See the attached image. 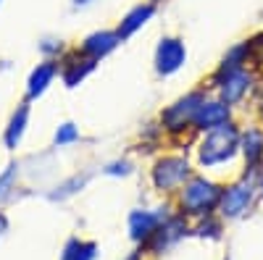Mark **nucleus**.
<instances>
[{"label":"nucleus","instance_id":"obj_2","mask_svg":"<svg viewBox=\"0 0 263 260\" xmlns=\"http://www.w3.org/2000/svg\"><path fill=\"white\" fill-rule=\"evenodd\" d=\"M239 126H242V118H234L213 132L197 134L192 147L195 168L218 176L221 182L239 173Z\"/></svg>","mask_w":263,"mask_h":260},{"label":"nucleus","instance_id":"obj_6","mask_svg":"<svg viewBox=\"0 0 263 260\" xmlns=\"http://www.w3.org/2000/svg\"><path fill=\"white\" fill-rule=\"evenodd\" d=\"M258 203H260V192H258L255 179L245 176V173H234L232 179L224 182L221 200H218V215L227 224L245 221L248 215L255 213Z\"/></svg>","mask_w":263,"mask_h":260},{"label":"nucleus","instance_id":"obj_27","mask_svg":"<svg viewBox=\"0 0 263 260\" xmlns=\"http://www.w3.org/2000/svg\"><path fill=\"white\" fill-rule=\"evenodd\" d=\"M103 0H69V11L71 13H84V11H90L95 6H100Z\"/></svg>","mask_w":263,"mask_h":260},{"label":"nucleus","instance_id":"obj_8","mask_svg":"<svg viewBox=\"0 0 263 260\" xmlns=\"http://www.w3.org/2000/svg\"><path fill=\"white\" fill-rule=\"evenodd\" d=\"M190 63V45L182 34H161L153 45V74L158 79L179 76Z\"/></svg>","mask_w":263,"mask_h":260},{"label":"nucleus","instance_id":"obj_26","mask_svg":"<svg viewBox=\"0 0 263 260\" xmlns=\"http://www.w3.org/2000/svg\"><path fill=\"white\" fill-rule=\"evenodd\" d=\"M248 111L253 113V121L263 126V74H260L258 90H255V95H253V103H250V108H248Z\"/></svg>","mask_w":263,"mask_h":260},{"label":"nucleus","instance_id":"obj_11","mask_svg":"<svg viewBox=\"0 0 263 260\" xmlns=\"http://www.w3.org/2000/svg\"><path fill=\"white\" fill-rule=\"evenodd\" d=\"M260 171H263V126L250 118L239 126V173L255 179Z\"/></svg>","mask_w":263,"mask_h":260},{"label":"nucleus","instance_id":"obj_13","mask_svg":"<svg viewBox=\"0 0 263 260\" xmlns=\"http://www.w3.org/2000/svg\"><path fill=\"white\" fill-rule=\"evenodd\" d=\"M95 176H98L95 168H77L71 173H66V176L55 179L53 184H48L45 189H42V197H45L50 205H63V203L79 197V194L92 184Z\"/></svg>","mask_w":263,"mask_h":260},{"label":"nucleus","instance_id":"obj_33","mask_svg":"<svg viewBox=\"0 0 263 260\" xmlns=\"http://www.w3.org/2000/svg\"><path fill=\"white\" fill-rule=\"evenodd\" d=\"M3 3H6V0H0V8H3Z\"/></svg>","mask_w":263,"mask_h":260},{"label":"nucleus","instance_id":"obj_30","mask_svg":"<svg viewBox=\"0 0 263 260\" xmlns=\"http://www.w3.org/2000/svg\"><path fill=\"white\" fill-rule=\"evenodd\" d=\"M121 260H147V257H145V252H142L140 247H135V250H132L126 257H121Z\"/></svg>","mask_w":263,"mask_h":260},{"label":"nucleus","instance_id":"obj_31","mask_svg":"<svg viewBox=\"0 0 263 260\" xmlns=\"http://www.w3.org/2000/svg\"><path fill=\"white\" fill-rule=\"evenodd\" d=\"M255 184H258V192H260V200H263V171L255 176Z\"/></svg>","mask_w":263,"mask_h":260},{"label":"nucleus","instance_id":"obj_10","mask_svg":"<svg viewBox=\"0 0 263 260\" xmlns=\"http://www.w3.org/2000/svg\"><path fill=\"white\" fill-rule=\"evenodd\" d=\"M32 116H34V103L21 97L3 124V132H0V145L6 147V153L16 155L21 147H24L27 137H29V126H32Z\"/></svg>","mask_w":263,"mask_h":260},{"label":"nucleus","instance_id":"obj_17","mask_svg":"<svg viewBox=\"0 0 263 260\" xmlns=\"http://www.w3.org/2000/svg\"><path fill=\"white\" fill-rule=\"evenodd\" d=\"M55 84H58V61L37 58V63L24 76V100L37 105Z\"/></svg>","mask_w":263,"mask_h":260},{"label":"nucleus","instance_id":"obj_22","mask_svg":"<svg viewBox=\"0 0 263 260\" xmlns=\"http://www.w3.org/2000/svg\"><path fill=\"white\" fill-rule=\"evenodd\" d=\"M82 142H84V132H82V126L77 121L66 118V121H58L53 126V134H50V147L53 150H71Z\"/></svg>","mask_w":263,"mask_h":260},{"label":"nucleus","instance_id":"obj_9","mask_svg":"<svg viewBox=\"0 0 263 260\" xmlns=\"http://www.w3.org/2000/svg\"><path fill=\"white\" fill-rule=\"evenodd\" d=\"M190 236H192V221L174 210L158 226V231L153 234V239L142 247V252H145V257H163L171 250H177L184 239H190Z\"/></svg>","mask_w":263,"mask_h":260},{"label":"nucleus","instance_id":"obj_25","mask_svg":"<svg viewBox=\"0 0 263 260\" xmlns=\"http://www.w3.org/2000/svg\"><path fill=\"white\" fill-rule=\"evenodd\" d=\"M245 55H248V66L258 74H263V27L253 29L248 37H242Z\"/></svg>","mask_w":263,"mask_h":260},{"label":"nucleus","instance_id":"obj_14","mask_svg":"<svg viewBox=\"0 0 263 260\" xmlns=\"http://www.w3.org/2000/svg\"><path fill=\"white\" fill-rule=\"evenodd\" d=\"M74 45L87 55V58H92L95 63H103L111 58L121 45H124V39L119 37L116 27H95L90 32H84Z\"/></svg>","mask_w":263,"mask_h":260},{"label":"nucleus","instance_id":"obj_20","mask_svg":"<svg viewBox=\"0 0 263 260\" xmlns=\"http://www.w3.org/2000/svg\"><path fill=\"white\" fill-rule=\"evenodd\" d=\"M137 158L129 153H119V155H114V158H108V161H103L100 166H98V173L100 176H105V179H114V182H126V179H132L137 173Z\"/></svg>","mask_w":263,"mask_h":260},{"label":"nucleus","instance_id":"obj_12","mask_svg":"<svg viewBox=\"0 0 263 260\" xmlns=\"http://www.w3.org/2000/svg\"><path fill=\"white\" fill-rule=\"evenodd\" d=\"M100 63H95L92 58H87L77 45H71L69 50H66V55L58 61V84L63 87V90H79L82 84H87V79H90L95 71H98Z\"/></svg>","mask_w":263,"mask_h":260},{"label":"nucleus","instance_id":"obj_16","mask_svg":"<svg viewBox=\"0 0 263 260\" xmlns=\"http://www.w3.org/2000/svg\"><path fill=\"white\" fill-rule=\"evenodd\" d=\"M161 150H166V132H163V126L158 124V118L153 116L147 121H142L137 126V132L135 137H132L129 142V153L135 155L137 161H150V158H156Z\"/></svg>","mask_w":263,"mask_h":260},{"label":"nucleus","instance_id":"obj_19","mask_svg":"<svg viewBox=\"0 0 263 260\" xmlns=\"http://www.w3.org/2000/svg\"><path fill=\"white\" fill-rule=\"evenodd\" d=\"M21 179H24V166L18 158H11L3 168H0V208H6L8 203L18 200Z\"/></svg>","mask_w":263,"mask_h":260},{"label":"nucleus","instance_id":"obj_1","mask_svg":"<svg viewBox=\"0 0 263 260\" xmlns=\"http://www.w3.org/2000/svg\"><path fill=\"white\" fill-rule=\"evenodd\" d=\"M258 82H260V74L248 66L242 39L232 42L221 53V58L213 63V69L203 76V84L208 87V92L216 95L218 100H224L237 113L250 108L253 95L258 90Z\"/></svg>","mask_w":263,"mask_h":260},{"label":"nucleus","instance_id":"obj_21","mask_svg":"<svg viewBox=\"0 0 263 260\" xmlns=\"http://www.w3.org/2000/svg\"><path fill=\"white\" fill-rule=\"evenodd\" d=\"M100 257V245L95 239H87V236H69L61 247V257L58 260H98Z\"/></svg>","mask_w":263,"mask_h":260},{"label":"nucleus","instance_id":"obj_28","mask_svg":"<svg viewBox=\"0 0 263 260\" xmlns=\"http://www.w3.org/2000/svg\"><path fill=\"white\" fill-rule=\"evenodd\" d=\"M8 234H11V215H8L6 208H0V242H3Z\"/></svg>","mask_w":263,"mask_h":260},{"label":"nucleus","instance_id":"obj_24","mask_svg":"<svg viewBox=\"0 0 263 260\" xmlns=\"http://www.w3.org/2000/svg\"><path fill=\"white\" fill-rule=\"evenodd\" d=\"M34 48H37V58H45V61H61L66 55V50L71 48V42L55 34V32H48V34H42L37 37L34 42Z\"/></svg>","mask_w":263,"mask_h":260},{"label":"nucleus","instance_id":"obj_15","mask_svg":"<svg viewBox=\"0 0 263 260\" xmlns=\"http://www.w3.org/2000/svg\"><path fill=\"white\" fill-rule=\"evenodd\" d=\"M158 11H161V6L153 3V0H137V3H132L119 16V21H116L114 27H116L119 37L124 42H129V39H135L137 34H142L153 24V21L158 18Z\"/></svg>","mask_w":263,"mask_h":260},{"label":"nucleus","instance_id":"obj_5","mask_svg":"<svg viewBox=\"0 0 263 260\" xmlns=\"http://www.w3.org/2000/svg\"><path fill=\"white\" fill-rule=\"evenodd\" d=\"M221 189H224V182L218 176H211V173H203V171H195L190 182L177 192V197L171 200L174 210L182 213L184 218L190 221H197L203 215H211V213H218V200H221Z\"/></svg>","mask_w":263,"mask_h":260},{"label":"nucleus","instance_id":"obj_32","mask_svg":"<svg viewBox=\"0 0 263 260\" xmlns=\"http://www.w3.org/2000/svg\"><path fill=\"white\" fill-rule=\"evenodd\" d=\"M153 3H158V6H163V3H166V0H153Z\"/></svg>","mask_w":263,"mask_h":260},{"label":"nucleus","instance_id":"obj_4","mask_svg":"<svg viewBox=\"0 0 263 260\" xmlns=\"http://www.w3.org/2000/svg\"><path fill=\"white\" fill-rule=\"evenodd\" d=\"M195 161L190 153H182V150H161L156 158L147 161L145 168V179L150 192L156 194L158 200H174L177 192L190 182V176L195 173Z\"/></svg>","mask_w":263,"mask_h":260},{"label":"nucleus","instance_id":"obj_29","mask_svg":"<svg viewBox=\"0 0 263 260\" xmlns=\"http://www.w3.org/2000/svg\"><path fill=\"white\" fill-rule=\"evenodd\" d=\"M11 71H16V61L0 58V76H6V74H11Z\"/></svg>","mask_w":263,"mask_h":260},{"label":"nucleus","instance_id":"obj_3","mask_svg":"<svg viewBox=\"0 0 263 260\" xmlns=\"http://www.w3.org/2000/svg\"><path fill=\"white\" fill-rule=\"evenodd\" d=\"M208 95H211L208 87L200 82V84H192L190 90L179 92L174 100H168L166 105L158 108L156 118L166 132V147L182 150V153L192 155V147H195V139H197L195 116H197V111H200V105L205 103Z\"/></svg>","mask_w":263,"mask_h":260},{"label":"nucleus","instance_id":"obj_18","mask_svg":"<svg viewBox=\"0 0 263 260\" xmlns=\"http://www.w3.org/2000/svg\"><path fill=\"white\" fill-rule=\"evenodd\" d=\"M234 118H239V113L234 111V108H229L224 100H218L216 95H208L205 103L200 105V111H197V116H195V132L197 134L213 132V129L224 126V124H229Z\"/></svg>","mask_w":263,"mask_h":260},{"label":"nucleus","instance_id":"obj_7","mask_svg":"<svg viewBox=\"0 0 263 260\" xmlns=\"http://www.w3.org/2000/svg\"><path fill=\"white\" fill-rule=\"evenodd\" d=\"M171 213H174L171 200H158L153 205H147V203L135 205L126 213V236H129V242L142 250Z\"/></svg>","mask_w":263,"mask_h":260},{"label":"nucleus","instance_id":"obj_23","mask_svg":"<svg viewBox=\"0 0 263 260\" xmlns=\"http://www.w3.org/2000/svg\"><path fill=\"white\" fill-rule=\"evenodd\" d=\"M224 231H227V221L218 213H211V215H203V218L192 221V236H195V239L221 242L224 239Z\"/></svg>","mask_w":263,"mask_h":260}]
</instances>
